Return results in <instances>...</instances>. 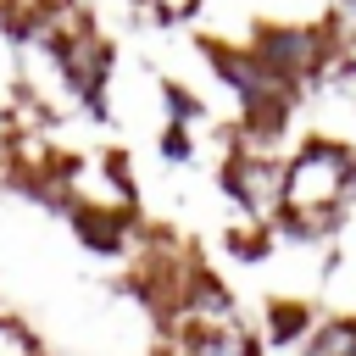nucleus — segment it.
I'll list each match as a JSON object with an SVG mask.
<instances>
[{"label": "nucleus", "mask_w": 356, "mask_h": 356, "mask_svg": "<svg viewBox=\"0 0 356 356\" xmlns=\"http://www.w3.org/2000/svg\"><path fill=\"white\" fill-rule=\"evenodd\" d=\"M250 56L295 95L300 83L323 78V72L339 61V44H334L328 22H267V28L250 39Z\"/></svg>", "instance_id": "obj_2"}, {"label": "nucleus", "mask_w": 356, "mask_h": 356, "mask_svg": "<svg viewBox=\"0 0 356 356\" xmlns=\"http://www.w3.org/2000/svg\"><path fill=\"white\" fill-rule=\"evenodd\" d=\"M312 328V312L306 306H295V300H284V306H273V339L278 345H289V339H300Z\"/></svg>", "instance_id": "obj_6"}, {"label": "nucleus", "mask_w": 356, "mask_h": 356, "mask_svg": "<svg viewBox=\"0 0 356 356\" xmlns=\"http://www.w3.org/2000/svg\"><path fill=\"white\" fill-rule=\"evenodd\" d=\"M356 195V150L345 139H300L284 156V200H278V222H289L295 234H328L339 222V211Z\"/></svg>", "instance_id": "obj_1"}, {"label": "nucleus", "mask_w": 356, "mask_h": 356, "mask_svg": "<svg viewBox=\"0 0 356 356\" xmlns=\"http://www.w3.org/2000/svg\"><path fill=\"white\" fill-rule=\"evenodd\" d=\"M222 189L234 195V206L256 222H278V200H284V156H273L267 145L256 150H234L222 167Z\"/></svg>", "instance_id": "obj_3"}, {"label": "nucleus", "mask_w": 356, "mask_h": 356, "mask_svg": "<svg viewBox=\"0 0 356 356\" xmlns=\"http://www.w3.org/2000/svg\"><path fill=\"white\" fill-rule=\"evenodd\" d=\"M178 356H261V350L239 323H228V328H184Z\"/></svg>", "instance_id": "obj_4"}, {"label": "nucleus", "mask_w": 356, "mask_h": 356, "mask_svg": "<svg viewBox=\"0 0 356 356\" xmlns=\"http://www.w3.org/2000/svg\"><path fill=\"white\" fill-rule=\"evenodd\" d=\"M300 356H356V317H323L300 334Z\"/></svg>", "instance_id": "obj_5"}, {"label": "nucleus", "mask_w": 356, "mask_h": 356, "mask_svg": "<svg viewBox=\"0 0 356 356\" xmlns=\"http://www.w3.org/2000/svg\"><path fill=\"white\" fill-rule=\"evenodd\" d=\"M150 11H161V17H195L206 0H145Z\"/></svg>", "instance_id": "obj_8"}, {"label": "nucleus", "mask_w": 356, "mask_h": 356, "mask_svg": "<svg viewBox=\"0 0 356 356\" xmlns=\"http://www.w3.org/2000/svg\"><path fill=\"white\" fill-rule=\"evenodd\" d=\"M328 33H334L339 56H356V0H334V11H328Z\"/></svg>", "instance_id": "obj_7"}]
</instances>
